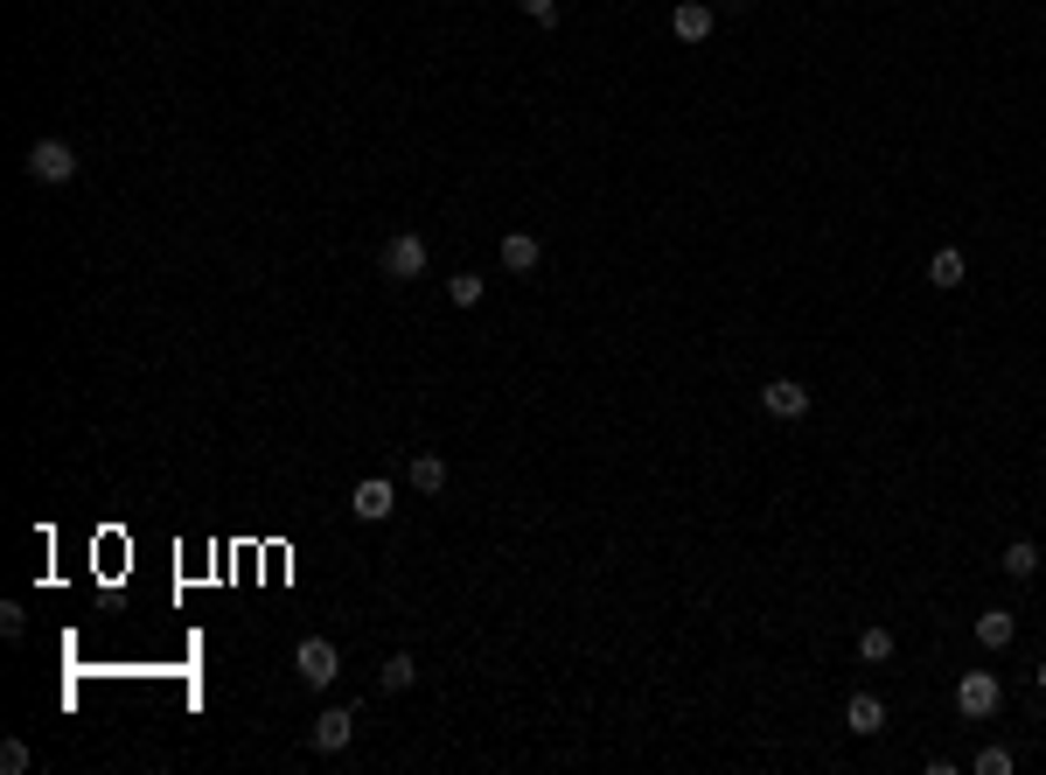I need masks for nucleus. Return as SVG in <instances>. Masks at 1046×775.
Instances as JSON below:
<instances>
[{
	"mask_svg": "<svg viewBox=\"0 0 1046 775\" xmlns=\"http://www.w3.org/2000/svg\"><path fill=\"white\" fill-rule=\"evenodd\" d=\"M0 775H28V748H22V740H0Z\"/></svg>",
	"mask_w": 1046,
	"mask_h": 775,
	"instance_id": "19",
	"label": "nucleus"
},
{
	"mask_svg": "<svg viewBox=\"0 0 1046 775\" xmlns=\"http://www.w3.org/2000/svg\"><path fill=\"white\" fill-rule=\"evenodd\" d=\"M517 8H524L538 28H558V0H517Z\"/></svg>",
	"mask_w": 1046,
	"mask_h": 775,
	"instance_id": "20",
	"label": "nucleus"
},
{
	"mask_svg": "<svg viewBox=\"0 0 1046 775\" xmlns=\"http://www.w3.org/2000/svg\"><path fill=\"white\" fill-rule=\"evenodd\" d=\"M349 510H356L363 524H385L398 510V483H391V475H363V483L349 489Z\"/></svg>",
	"mask_w": 1046,
	"mask_h": 775,
	"instance_id": "5",
	"label": "nucleus"
},
{
	"mask_svg": "<svg viewBox=\"0 0 1046 775\" xmlns=\"http://www.w3.org/2000/svg\"><path fill=\"white\" fill-rule=\"evenodd\" d=\"M293 671H301V685H307V691H328V685L342 678V650H336L328 636H307L301 650H293Z\"/></svg>",
	"mask_w": 1046,
	"mask_h": 775,
	"instance_id": "2",
	"label": "nucleus"
},
{
	"mask_svg": "<svg viewBox=\"0 0 1046 775\" xmlns=\"http://www.w3.org/2000/svg\"><path fill=\"white\" fill-rule=\"evenodd\" d=\"M998 705H1005L998 671H962V678H956V713H962V720H991Z\"/></svg>",
	"mask_w": 1046,
	"mask_h": 775,
	"instance_id": "3",
	"label": "nucleus"
},
{
	"mask_svg": "<svg viewBox=\"0 0 1046 775\" xmlns=\"http://www.w3.org/2000/svg\"><path fill=\"white\" fill-rule=\"evenodd\" d=\"M1033 685H1039V691H1046V657H1039V664H1033Z\"/></svg>",
	"mask_w": 1046,
	"mask_h": 775,
	"instance_id": "21",
	"label": "nucleus"
},
{
	"mask_svg": "<svg viewBox=\"0 0 1046 775\" xmlns=\"http://www.w3.org/2000/svg\"><path fill=\"white\" fill-rule=\"evenodd\" d=\"M998 566L1011 573V580H1033V573H1039V546H1033V538H1011V546L998 552Z\"/></svg>",
	"mask_w": 1046,
	"mask_h": 775,
	"instance_id": "12",
	"label": "nucleus"
},
{
	"mask_svg": "<svg viewBox=\"0 0 1046 775\" xmlns=\"http://www.w3.org/2000/svg\"><path fill=\"white\" fill-rule=\"evenodd\" d=\"M349 740H356V713H349V705H328V713L307 727V748H314V754H342Z\"/></svg>",
	"mask_w": 1046,
	"mask_h": 775,
	"instance_id": "7",
	"label": "nucleus"
},
{
	"mask_svg": "<svg viewBox=\"0 0 1046 775\" xmlns=\"http://www.w3.org/2000/svg\"><path fill=\"white\" fill-rule=\"evenodd\" d=\"M962 273H970V259H962V252H956V245H942V252H935V259H928V279H935V287H942V293H949V287H962Z\"/></svg>",
	"mask_w": 1046,
	"mask_h": 775,
	"instance_id": "13",
	"label": "nucleus"
},
{
	"mask_svg": "<svg viewBox=\"0 0 1046 775\" xmlns=\"http://www.w3.org/2000/svg\"><path fill=\"white\" fill-rule=\"evenodd\" d=\"M760 412H768V420H803V412H809V385H803V377H768V385H760Z\"/></svg>",
	"mask_w": 1046,
	"mask_h": 775,
	"instance_id": "6",
	"label": "nucleus"
},
{
	"mask_svg": "<svg viewBox=\"0 0 1046 775\" xmlns=\"http://www.w3.org/2000/svg\"><path fill=\"white\" fill-rule=\"evenodd\" d=\"M538 259H544V245L530 238V230H509V238H503V266L509 273H538Z\"/></svg>",
	"mask_w": 1046,
	"mask_h": 775,
	"instance_id": "11",
	"label": "nucleus"
},
{
	"mask_svg": "<svg viewBox=\"0 0 1046 775\" xmlns=\"http://www.w3.org/2000/svg\"><path fill=\"white\" fill-rule=\"evenodd\" d=\"M481 293H489V279H481V273H454V279H446V301H454V308H475Z\"/></svg>",
	"mask_w": 1046,
	"mask_h": 775,
	"instance_id": "16",
	"label": "nucleus"
},
{
	"mask_svg": "<svg viewBox=\"0 0 1046 775\" xmlns=\"http://www.w3.org/2000/svg\"><path fill=\"white\" fill-rule=\"evenodd\" d=\"M22 168H28V183L63 189V183L77 175V147H71V140H36V147H28V161H22Z\"/></svg>",
	"mask_w": 1046,
	"mask_h": 775,
	"instance_id": "1",
	"label": "nucleus"
},
{
	"mask_svg": "<svg viewBox=\"0 0 1046 775\" xmlns=\"http://www.w3.org/2000/svg\"><path fill=\"white\" fill-rule=\"evenodd\" d=\"M377 273H385V279H419V273H426V238H419V230H398V238H385Z\"/></svg>",
	"mask_w": 1046,
	"mask_h": 775,
	"instance_id": "4",
	"label": "nucleus"
},
{
	"mask_svg": "<svg viewBox=\"0 0 1046 775\" xmlns=\"http://www.w3.org/2000/svg\"><path fill=\"white\" fill-rule=\"evenodd\" d=\"M405 483L419 489V497H440V489H446V461L440 454H412L405 461Z\"/></svg>",
	"mask_w": 1046,
	"mask_h": 775,
	"instance_id": "10",
	"label": "nucleus"
},
{
	"mask_svg": "<svg viewBox=\"0 0 1046 775\" xmlns=\"http://www.w3.org/2000/svg\"><path fill=\"white\" fill-rule=\"evenodd\" d=\"M844 727H852V734H879V727H886V699H879V691H852V699H844Z\"/></svg>",
	"mask_w": 1046,
	"mask_h": 775,
	"instance_id": "8",
	"label": "nucleus"
},
{
	"mask_svg": "<svg viewBox=\"0 0 1046 775\" xmlns=\"http://www.w3.org/2000/svg\"><path fill=\"white\" fill-rule=\"evenodd\" d=\"M670 36L677 42H705L711 36V8H705V0H684V8L670 14Z\"/></svg>",
	"mask_w": 1046,
	"mask_h": 775,
	"instance_id": "9",
	"label": "nucleus"
},
{
	"mask_svg": "<svg viewBox=\"0 0 1046 775\" xmlns=\"http://www.w3.org/2000/svg\"><path fill=\"white\" fill-rule=\"evenodd\" d=\"M377 685H385V691H412V685H419V664H412V657L398 650V657H385V671H377Z\"/></svg>",
	"mask_w": 1046,
	"mask_h": 775,
	"instance_id": "15",
	"label": "nucleus"
},
{
	"mask_svg": "<svg viewBox=\"0 0 1046 775\" xmlns=\"http://www.w3.org/2000/svg\"><path fill=\"white\" fill-rule=\"evenodd\" d=\"M858 657H866V664H886V657H893V629H866V636H858Z\"/></svg>",
	"mask_w": 1046,
	"mask_h": 775,
	"instance_id": "17",
	"label": "nucleus"
},
{
	"mask_svg": "<svg viewBox=\"0 0 1046 775\" xmlns=\"http://www.w3.org/2000/svg\"><path fill=\"white\" fill-rule=\"evenodd\" d=\"M1011 636H1019V622H1011L1005 608H991V615H976V642H984V650H1011Z\"/></svg>",
	"mask_w": 1046,
	"mask_h": 775,
	"instance_id": "14",
	"label": "nucleus"
},
{
	"mask_svg": "<svg viewBox=\"0 0 1046 775\" xmlns=\"http://www.w3.org/2000/svg\"><path fill=\"white\" fill-rule=\"evenodd\" d=\"M970 768H976V775H1011L1019 762H1011V748H984V754H976Z\"/></svg>",
	"mask_w": 1046,
	"mask_h": 775,
	"instance_id": "18",
	"label": "nucleus"
}]
</instances>
